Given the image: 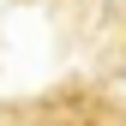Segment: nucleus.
I'll use <instances>...</instances> for the list:
<instances>
[{"label":"nucleus","instance_id":"nucleus-1","mask_svg":"<svg viewBox=\"0 0 126 126\" xmlns=\"http://www.w3.org/2000/svg\"><path fill=\"white\" fill-rule=\"evenodd\" d=\"M114 6H126V0H114Z\"/></svg>","mask_w":126,"mask_h":126}]
</instances>
